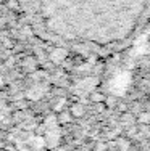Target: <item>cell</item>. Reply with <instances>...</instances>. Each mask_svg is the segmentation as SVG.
<instances>
[{"mask_svg": "<svg viewBox=\"0 0 150 151\" xmlns=\"http://www.w3.org/2000/svg\"><path fill=\"white\" fill-rule=\"evenodd\" d=\"M68 109H70V113L73 114V117L76 121L83 119V117H86V114H87V108H86V105L83 101H71L70 106H68Z\"/></svg>", "mask_w": 150, "mask_h": 151, "instance_id": "obj_1", "label": "cell"}, {"mask_svg": "<svg viewBox=\"0 0 150 151\" xmlns=\"http://www.w3.org/2000/svg\"><path fill=\"white\" fill-rule=\"evenodd\" d=\"M55 121H57V124L58 125H63V127H68V125H71L74 121V117H73V114L70 113V109H63V111H60V113H57L55 114Z\"/></svg>", "mask_w": 150, "mask_h": 151, "instance_id": "obj_2", "label": "cell"}, {"mask_svg": "<svg viewBox=\"0 0 150 151\" xmlns=\"http://www.w3.org/2000/svg\"><path fill=\"white\" fill-rule=\"evenodd\" d=\"M107 93H103V90H100V88H94V90L89 92L87 95V100L91 105H99V103H105L107 101Z\"/></svg>", "mask_w": 150, "mask_h": 151, "instance_id": "obj_3", "label": "cell"}, {"mask_svg": "<svg viewBox=\"0 0 150 151\" xmlns=\"http://www.w3.org/2000/svg\"><path fill=\"white\" fill-rule=\"evenodd\" d=\"M116 113L118 114H126L131 111V101H126V100H118V105H116Z\"/></svg>", "mask_w": 150, "mask_h": 151, "instance_id": "obj_4", "label": "cell"}, {"mask_svg": "<svg viewBox=\"0 0 150 151\" xmlns=\"http://www.w3.org/2000/svg\"><path fill=\"white\" fill-rule=\"evenodd\" d=\"M137 124L139 125H150V111L144 109L141 114H137Z\"/></svg>", "mask_w": 150, "mask_h": 151, "instance_id": "obj_5", "label": "cell"}, {"mask_svg": "<svg viewBox=\"0 0 150 151\" xmlns=\"http://www.w3.org/2000/svg\"><path fill=\"white\" fill-rule=\"evenodd\" d=\"M105 105H107V108H108V109H115V108H116V105H118V100L115 98V96L108 95V96H107V101H105Z\"/></svg>", "mask_w": 150, "mask_h": 151, "instance_id": "obj_6", "label": "cell"}, {"mask_svg": "<svg viewBox=\"0 0 150 151\" xmlns=\"http://www.w3.org/2000/svg\"><path fill=\"white\" fill-rule=\"evenodd\" d=\"M34 135H37V137H44L45 134H47V129H45V125H42V124H37L34 127Z\"/></svg>", "mask_w": 150, "mask_h": 151, "instance_id": "obj_7", "label": "cell"}]
</instances>
